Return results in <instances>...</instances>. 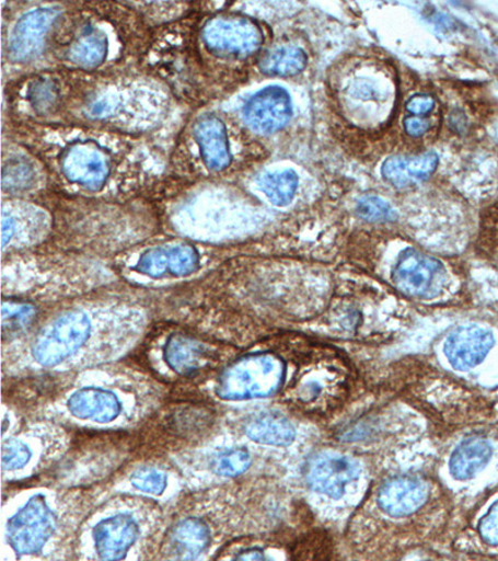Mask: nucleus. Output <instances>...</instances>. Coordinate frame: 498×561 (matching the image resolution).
<instances>
[{"label":"nucleus","instance_id":"1","mask_svg":"<svg viewBox=\"0 0 498 561\" xmlns=\"http://www.w3.org/2000/svg\"><path fill=\"white\" fill-rule=\"evenodd\" d=\"M285 377V364L274 355L244 357L224 370L217 394L228 401L268 397L282 387Z\"/></svg>","mask_w":498,"mask_h":561},{"label":"nucleus","instance_id":"14","mask_svg":"<svg viewBox=\"0 0 498 561\" xmlns=\"http://www.w3.org/2000/svg\"><path fill=\"white\" fill-rule=\"evenodd\" d=\"M68 409L78 420L106 423L119 417L121 403L105 389L84 388L69 398Z\"/></svg>","mask_w":498,"mask_h":561},{"label":"nucleus","instance_id":"8","mask_svg":"<svg viewBox=\"0 0 498 561\" xmlns=\"http://www.w3.org/2000/svg\"><path fill=\"white\" fill-rule=\"evenodd\" d=\"M494 346V333L482 325L473 324L452 332L443 351L452 367L468 370L482 365Z\"/></svg>","mask_w":498,"mask_h":561},{"label":"nucleus","instance_id":"16","mask_svg":"<svg viewBox=\"0 0 498 561\" xmlns=\"http://www.w3.org/2000/svg\"><path fill=\"white\" fill-rule=\"evenodd\" d=\"M438 165V153L432 151L413 158L394 157L384 162L382 174L387 183L397 188H404L428 180Z\"/></svg>","mask_w":498,"mask_h":561},{"label":"nucleus","instance_id":"19","mask_svg":"<svg viewBox=\"0 0 498 561\" xmlns=\"http://www.w3.org/2000/svg\"><path fill=\"white\" fill-rule=\"evenodd\" d=\"M165 359L175 373L192 376L205 365V350L201 343L185 336H174L167 342Z\"/></svg>","mask_w":498,"mask_h":561},{"label":"nucleus","instance_id":"21","mask_svg":"<svg viewBox=\"0 0 498 561\" xmlns=\"http://www.w3.org/2000/svg\"><path fill=\"white\" fill-rule=\"evenodd\" d=\"M107 50V36L102 31L88 28L70 44L68 58L78 66L93 68L105 60Z\"/></svg>","mask_w":498,"mask_h":561},{"label":"nucleus","instance_id":"11","mask_svg":"<svg viewBox=\"0 0 498 561\" xmlns=\"http://www.w3.org/2000/svg\"><path fill=\"white\" fill-rule=\"evenodd\" d=\"M138 536V524L129 515H115L100 522L94 530L96 553L104 560L123 559Z\"/></svg>","mask_w":498,"mask_h":561},{"label":"nucleus","instance_id":"33","mask_svg":"<svg viewBox=\"0 0 498 561\" xmlns=\"http://www.w3.org/2000/svg\"><path fill=\"white\" fill-rule=\"evenodd\" d=\"M430 128V122L421 119V117H406L404 122V129L412 138H421Z\"/></svg>","mask_w":498,"mask_h":561},{"label":"nucleus","instance_id":"2","mask_svg":"<svg viewBox=\"0 0 498 561\" xmlns=\"http://www.w3.org/2000/svg\"><path fill=\"white\" fill-rule=\"evenodd\" d=\"M90 333L92 322L86 313L77 311L62 314L35 341L33 356L42 366H58L85 345Z\"/></svg>","mask_w":498,"mask_h":561},{"label":"nucleus","instance_id":"4","mask_svg":"<svg viewBox=\"0 0 498 561\" xmlns=\"http://www.w3.org/2000/svg\"><path fill=\"white\" fill-rule=\"evenodd\" d=\"M208 48L220 56L248 57L264 43L259 26L244 18H216L204 30Z\"/></svg>","mask_w":498,"mask_h":561},{"label":"nucleus","instance_id":"23","mask_svg":"<svg viewBox=\"0 0 498 561\" xmlns=\"http://www.w3.org/2000/svg\"><path fill=\"white\" fill-rule=\"evenodd\" d=\"M259 186L271 204L287 206L297 193L298 176L292 170L276 171L262 178Z\"/></svg>","mask_w":498,"mask_h":561},{"label":"nucleus","instance_id":"32","mask_svg":"<svg viewBox=\"0 0 498 561\" xmlns=\"http://www.w3.org/2000/svg\"><path fill=\"white\" fill-rule=\"evenodd\" d=\"M435 99L429 94H416L406 103V111L416 116H424L433 111Z\"/></svg>","mask_w":498,"mask_h":561},{"label":"nucleus","instance_id":"12","mask_svg":"<svg viewBox=\"0 0 498 561\" xmlns=\"http://www.w3.org/2000/svg\"><path fill=\"white\" fill-rule=\"evenodd\" d=\"M429 488L420 479L402 477L387 482L379 492L378 502L389 515L406 517L427 503Z\"/></svg>","mask_w":498,"mask_h":561},{"label":"nucleus","instance_id":"26","mask_svg":"<svg viewBox=\"0 0 498 561\" xmlns=\"http://www.w3.org/2000/svg\"><path fill=\"white\" fill-rule=\"evenodd\" d=\"M331 376L327 375V370L323 373H310L304 376L301 387L298 388L299 398L304 403H316L323 400V397L328 394V387Z\"/></svg>","mask_w":498,"mask_h":561},{"label":"nucleus","instance_id":"30","mask_svg":"<svg viewBox=\"0 0 498 561\" xmlns=\"http://www.w3.org/2000/svg\"><path fill=\"white\" fill-rule=\"evenodd\" d=\"M31 101L36 108L45 111L57 102V89L49 81H38L31 89Z\"/></svg>","mask_w":498,"mask_h":561},{"label":"nucleus","instance_id":"17","mask_svg":"<svg viewBox=\"0 0 498 561\" xmlns=\"http://www.w3.org/2000/svg\"><path fill=\"white\" fill-rule=\"evenodd\" d=\"M493 457L491 443L482 437H474L461 443L451 456L450 470L459 481H466L483 470Z\"/></svg>","mask_w":498,"mask_h":561},{"label":"nucleus","instance_id":"31","mask_svg":"<svg viewBox=\"0 0 498 561\" xmlns=\"http://www.w3.org/2000/svg\"><path fill=\"white\" fill-rule=\"evenodd\" d=\"M478 531L488 546L498 547V501L479 523Z\"/></svg>","mask_w":498,"mask_h":561},{"label":"nucleus","instance_id":"13","mask_svg":"<svg viewBox=\"0 0 498 561\" xmlns=\"http://www.w3.org/2000/svg\"><path fill=\"white\" fill-rule=\"evenodd\" d=\"M58 14V9L49 8L24 15L12 35V57L16 60H26L36 56L42 49L45 34Z\"/></svg>","mask_w":498,"mask_h":561},{"label":"nucleus","instance_id":"5","mask_svg":"<svg viewBox=\"0 0 498 561\" xmlns=\"http://www.w3.org/2000/svg\"><path fill=\"white\" fill-rule=\"evenodd\" d=\"M395 286L406 295L431 298L441 291L445 271L437 259L416 250H405L393 273Z\"/></svg>","mask_w":498,"mask_h":561},{"label":"nucleus","instance_id":"28","mask_svg":"<svg viewBox=\"0 0 498 561\" xmlns=\"http://www.w3.org/2000/svg\"><path fill=\"white\" fill-rule=\"evenodd\" d=\"M34 317V310L28 305L12 302L3 304V330L4 332L21 331Z\"/></svg>","mask_w":498,"mask_h":561},{"label":"nucleus","instance_id":"10","mask_svg":"<svg viewBox=\"0 0 498 561\" xmlns=\"http://www.w3.org/2000/svg\"><path fill=\"white\" fill-rule=\"evenodd\" d=\"M62 171L72 183L97 190L108 175L107 160L102 151L90 145H74L62 157Z\"/></svg>","mask_w":498,"mask_h":561},{"label":"nucleus","instance_id":"25","mask_svg":"<svg viewBox=\"0 0 498 561\" xmlns=\"http://www.w3.org/2000/svg\"><path fill=\"white\" fill-rule=\"evenodd\" d=\"M357 213L369 222H391L397 217L394 207L378 196L367 195L360 198Z\"/></svg>","mask_w":498,"mask_h":561},{"label":"nucleus","instance_id":"7","mask_svg":"<svg viewBox=\"0 0 498 561\" xmlns=\"http://www.w3.org/2000/svg\"><path fill=\"white\" fill-rule=\"evenodd\" d=\"M293 114L291 96L283 88L269 87L260 90L244 106V117L251 128L262 134H271L291 121Z\"/></svg>","mask_w":498,"mask_h":561},{"label":"nucleus","instance_id":"22","mask_svg":"<svg viewBox=\"0 0 498 561\" xmlns=\"http://www.w3.org/2000/svg\"><path fill=\"white\" fill-rule=\"evenodd\" d=\"M306 56L301 48L280 47L267 54L260 61V70L268 76L293 77L303 71Z\"/></svg>","mask_w":498,"mask_h":561},{"label":"nucleus","instance_id":"27","mask_svg":"<svg viewBox=\"0 0 498 561\" xmlns=\"http://www.w3.org/2000/svg\"><path fill=\"white\" fill-rule=\"evenodd\" d=\"M131 483L144 493L160 495L166 490L167 477L158 469H141L132 476Z\"/></svg>","mask_w":498,"mask_h":561},{"label":"nucleus","instance_id":"24","mask_svg":"<svg viewBox=\"0 0 498 561\" xmlns=\"http://www.w3.org/2000/svg\"><path fill=\"white\" fill-rule=\"evenodd\" d=\"M250 466L251 456L243 449L223 451L212 461L213 472L223 477H238L246 472Z\"/></svg>","mask_w":498,"mask_h":561},{"label":"nucleus","instance_id":"29","mask_svg":"<svg viewBox=\"0 0 498 561\" xmlns=\"http://www.w3.org/2000/svg\"><path fill=\"white\" fill-rule=\"evenodd\" d=\"M31 449L21 440H8L3 445L2 460L4 470L22 469L30 463Z\"/></svg>","mask_w":498,"mask_h":561},{"label":"nucleus","instance_id":"6","mask_svg":"<svg viewBox=\"0 0 498 561\" xmlns=\"http://www.w3.org/2000/svg\"><path fill=\"white\" fill-rule=\"evenodd\" d=\"M359 473L357 460L337 454H321L308 463L306 481L314 491L339 497Z\"/></svg>","mask_w":498,"mask_h":561},{"label":"nucleus","instance_id":"15","mask_svg":"<svg viewBox=\"0 0 498 561\" xmlns=\"http://www.w3.org/2000/svg\"><path fill=\"white\" fill-rule=\"evenodd\" d=\"M195 137L208 169L220 171L230 165L228 133L220 119L215 116L202 117L195 126Z\"/></svg>","mask_w":498,"mask_h":561},{"label":"nucleus","instance_id":"20","mask_svg":"<svg viewBox=\"0 0 498 561\" xmlns=\"http://www.w3.org/2000/svg\"><path fill=\"white\" fill-rule=\"evenodd\" d=\"M250 439L262 445L286 447L294 440L296 432L292 424L278 415H260L247 424Z\"/></svg>","mask_w":498,"mask_h":561},{"label":"nucleus","instance_id":"3","mask_svg":"<svg viewBox=\"0 0 498 561\" xmlns=\"http://www.w3.org/2000/svg\"><path fill=\"white\" fill-rule=\"evenodd\" d=\"M56 529V517L47 501L35 495L8 523V540L15 553H38L47 545Z\"/></svg>","mask_w":498,"mask_h":561},{"label":"nucleus","instance_id":"9","mask_svg":"<svg viewBox=\"0 0 498 561\" xmlns=\"http://www.w3.org/2000/svg\"><path fill=\"white\" fill-rule=\"evenodd\" d=\"M199 267L198 252L188 245H166L142 253L136 270L150 277L188 276Z\"/></svg>","mask_w":498,"mask_h":561},{"label":"nucleus","instance_id":"18","mask_svg":"<svg viewBox=\"0 0 498 561\" xmlns=\"http://www.w3.org/2000/svg\"><path fill=\"white\" fill-rule=\"evenodd\" d=\"M210 545V530L205 523L187 519L177 524L170 537L172 556L195 559Z\"/></svg>","mask_w":498,"mask_h":561},{"label":"nucleus","instance_id":"34","mask_svg":"<svg viewBox=\"0 0 498 561\" xmlns=\"http://www.w3.org/2000/svg\"><path fill=\"white\" fill-rule=\"evenodd\" d=\"M240 559H255L262 560L265 559V556L260 553V551L252 550L250 553H244L239 556Z\"/></svg>","mask_w":498,"mask_h":561}]
</instances>
